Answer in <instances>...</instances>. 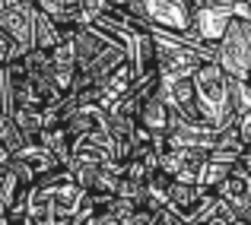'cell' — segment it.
<instances>
[{"instance_id":"obj_12","label":"cell","mask_w":251,"mask_h":225,"mask_svg":"<svg viewBox=\"0 0 251 225\" xmlns=\"http://www.w3.org/2000/svg\"><path fill=\"white\" fill-rule=\"evenodd\" d=\"M245 140L239 136V130H235V124L232 127H226V130H220L216 134V143H213V149H210V158H216V162H229V165H239V158L245 156Z\"/></svg>"},{"instance_id":"obj_15","label":"cell","mask_w":251,"mask_h":225,"mask_svg":"<svg viewBox=\"0 0 251 225\" xmlns=\"http://www.w3.org/2000/svg\"><path fill=\"white\" fill-rule=\"evenodd\" d=\"M232 168H235V165H229V162L207 158V162H203V168H201V175H197V184H201L203 190H210V194H216V190L226 184V178L232 175Z\"/></svg>"},{"instance_id":"obj_20","label":"cell","mask_w":251,"mask_h":225,"mask_svg":"<svg viewBox=\"0 0 251 225\" xmlns=\"http://www.w3.org/2000/svg\"><path fill=\"white\" fill-rule=\"evenodd\" d=\"M232 213H235V219H239V222L251 225V200H245V203H235V206H232Z\"/></svg>"},{"instance_id":"obj_8","label":"cell","mask_w":251,"mask_h":225,"mask_svg":"<svg viewBox=\"0 0 251 225\" xmlns=\"http://www.w3.org/2000/svg\"><path fill=\"white\" fill-rule=\"evenodd\" d=\"M207 152H194V149H162L159 158V171H166L172 181H184V184H197L203 162H207Z\"/></svg>"},{"instance_id":"obj_21","label":"cell","mask_w":251,"mask_h":225,"mask_svg":"<svg viewBox=\"0 0 251 225\" xmlns=\"http://www.w3.org/2000/svg\"><path fill=\"white\" fill-rule=\"evenodd\" d=\"M159 225H191V222L181 219L178 213H172V209H162V213H159Z\"/></svg>"},{"instance_id":"obj_19","label":"cell","mask_w":251,"mask_h":225,"mask_svg":"<svg viewBox=\"0 0 251 225\" xmlns=\"http://www.w3.org/2000/svg\"><path fill=\"white\" fill-rule=\"evenodd\" d=\"M19 57H23V51H19L16 45H13L10 38H6L3 32H0V70H6L13 61H19Z\"/></svg>"},{"instance_id":"obj_13","label":"cell","mask_w":251,"mask_h":225,"mask_svg":"<svg viewBox=\"0 0 251 225\" xmlns=\"http://www.w3.org/2000/svg\"><path fill=\"white\" fill-rule=\"evenodd\" d=\"M216 197H220L223 203H229V209H232L235 203L251 200V175H248L245 168H239V165H235L232 175L226 178V184H223V187L216 190Z\"/></svg>"},{"instance_id":"obj_3","label":"cell","mask_w":251,"mask_h":225,"mask_svg":"<svg viewBox=\"0 0 251 225\" xmlns=\"http://www.w3.org/2000/svg\"><path fill=\"white\" fill-rule=\"evenodd\" d=\"M124 10L150 32L178 38L194 35V6H188L184 0H127Z\"/></svg>"},{"instance_id":"obj_7","label":"cell","mask_w":251,"mask_h":225,"mask_svg":"<svg viewBox=\"0 0 251 225\" xmlns=\"http://www.w3.org/2000/svg\"><path fill=\"white\" fill-rule=\"evenodd\" d=\"M159 95L166 98V105L172 108V114L181 117V121H201V111H197V95H194V79L191 76H159Z\"/></svg>"},{"instance_id":"obj_16","label":"cell","mask_w":251,"mask_h":225,"mask_svg":"<svg viewBox=\"0 0 251 225\" xmlns=\"http://www.w3.org/2000/svg\"><path fill=\"white\" fill-rule=\"evenodd\" d=\"M229 98H232V111L235 117L251 111V83L248 79H232L229 76Z\"/></svg>"},{"instance_id":"obj_9","label":"cell","mask_w":251,"mask_h":225,"mask_svg":"<svg viewBox=\"0 0 251 225\" xmlns=\"http://www.w3.org/2000/svg\"><path fill=\"white\" fill-rule=\"evenodd\" d=\"M172 121H175V114H172V108L166 105V98H162L159 89H156L153 95L143 102L140 114H137V124H140L143 130H150L153 136H166L169 127H172Z\"/></svg>"},{"instance_id":"obj_2","label":"cell","mask_w":251,"mask_h":225,"mask_svg":"<svg viewBox=\"0 0 251 225\" xmlns=\"http://www.w3.org/2000/svg\"><path fill=\"white\" fill-rule=\"evenodd\" d=\"M194 95H197V111L201 121L213 130H226L235 124L232 98H229V73L220 64H201L194 70Z\"/></svg>"},{"instance_id":"obj_6","label":"cell","mask_w":251,"mask_h":225,"mask_svg":"<svg viewBox=\"0 0 251 225\" xmlns=\"http://www.w3.org/2000/svg\"><path fill=\"white\" fill-rule=\"evenodd\" d=\"M35 16H38L35 0L0 6V32H3L23 54L35 51Z\"/></svg>"},{"instance_id":"obj_17","label":"cell","mask_w":251,"mask_h":225,"mask_svg":"<svg viewBox=\"0 0 251 225\" xmlns=\"http://www.w3.org/2000/svg\"><path fill=\"white\" fill-rule=\"evenodd\" d=\"M159 213H162V209H153V206H137V209H134V213H130L121 225H159Z\"/></svg>"},{"instance_id":"obj_10","label":"cell","mask_w":251,"mask_h":225,"mask_svg":"<svg viewBox=\"0 0 251 225\" xmlns=\"http://www.w3.org/2000/svg\"><path fill=\"white\" fill-rule=\"evenodd\" d=\"M35 6L42 13H48L61 29H76V25H86V13L80 0H35Z\"/></svg>"},{"instance_id":"obj_1","label":"cell","mask_w":251,"mask_h":225,"mask_svg":"<svg viewBox=\"0 0 251 225\" xmlns=\"http://www.w3.org/2000/svg\"><path fill=\"white\" fill-rule=\"evenodd\" d=\"M92 197L76 184L67 168L38 178L29 187V216L25 225H70L76 219H92Z\"/></svg>"},{"instance_id":"obj_5","label":"cell","mask_w":251,"mask_h":225,"mask_svg":"<svg viewBox=\"0 0 251 225\" xmlns=\"http://www.w3.org/2000/svg\"><path fill=\"white\" fill-rule=\"evenodd\" d=\"M220 64L232 79H248L251 76V22L232 19L226 35L220 38Z\"/></svg>"},{"instance_id":"obj_11","label":"cell","mask_w":251,"mask_h":225,"mask_svg":"<svg viewBox=\"0 0 251 225\" xmlns=\"http://www.w3.org/2000/svg\"><path fill=\"white\" fill-rule=\"evenodd\" d=\"M229 22H232V16H226V13H220V10H210V6L194 10V35L201 38V42H220V38L226 35Z\"/></svg>"},{"instance_id":"obj_23","label":"cell","mask_w":251,"mask_h":225,"mask_svg":"<svg viewBox=\"0 0 251 225\" xmlns=\"http://www.w3.org/2000/svg\"><path fill=\"white\" fill-rule=\"evenodd\" d=\"M111 3H118V6H124V3H127V0H111Z\"/></svg>"},{"instance_id":"obj_14","label":"cell","mask_w":251,"mask_h":225,"mask_svg":"<svg viewBox=\"0 0 251 225\" xmlns=\"http://www.w3.org/2000/svg\"><path fill=\"white\" fill-rule=\"evenodd\" d=\"M64 35H67V32H64L61 25H57L54 19L48 16V13L38 10V16H35V48L51 51L54 45H61V42H64Z\"/></svg>"},{"instance_id":"obj_4","label":"cell","mask_w":251,"mask_h":225,"mask_svg":"<svg viewBox=\"0 0 251 225\" xmlns=\"http://www.w3.org/2000/svg\"><path fill=\"white\" fill-rule=\"evenodd\" d=\"M156 42V64H159V76H194V70L203 64L201 57V38L188 35H162L153 32Z\"/></svg>"},{"instance_id":"obj_18","label":"cell","mask_w":251,"mask_h":225,"mask_svg":"<svg viewBox=\"0 0 251 225\" xmlns=\"http://www.w3.org/2000/svg\"><path fill=\"white\" fill-rule=\"evenodd\" d=\"M80 3H83V13H86V22H96L111 6H118V3H111V0H80Z\"/></svg>"},{"instance_id":"obj_22","label":"cell","mask_w":251,"mask_h":225,"mask_svg":"<svg viewBox=\"0 0 251 225\" xmlns=\"http://www.w3.org/2000/svg\"><path fill=\"white\" fill-rule=\"evenodd\" d=\"M184 3H188V6H194V10H201V6L207 3V0H184Z\"/></svg>"},{"instance_id":"obj_24","label":"cell","mask_w":251,"mask_h":225,"mask_svg":"<svg viewBox=\"0 0 251 225\" xmlns=\"http://www.w3.org/2000/svg\"><path fill=\"white\" fill-rule=\"evenodd\" d=\"M248 83H251V76H248Z\"/></svg>"}]
</instances>
